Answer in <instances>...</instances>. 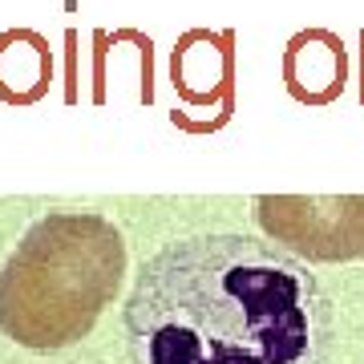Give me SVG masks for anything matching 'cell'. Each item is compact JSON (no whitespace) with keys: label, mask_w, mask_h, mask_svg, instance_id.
Wrapping results in <instances>:
<instances>
[{"label":"cell","mask_w":364,"mask_h":364,"mask_svg":"<svg viewBox=\"0 0 364 364\" xmlns=\"http://www.w3.org/2000/svg\"><path fill=\"white\" fill-rule=\"evenodd\" d=\"M284 85L299 105H332L348 85V53L332 28H304L284 45Z\"/></svg>","instance_id":"obj_4"},{"label":"cell","mask_w":364,"mask_h":364,"mask_svg":"<svg viewBox=\"0 0 364 364\" xmlns=\"http://www.w3.org/2000/svg\"><path fill=\"white\" fill-rule=\"evenodd\" d=\"M255 223L299 263L364 259V195H255Z\"/></svg>","instance_id":"obj_3"},{"label":"cell","mask_w":364,"mask_h":364,"mask_svg":"<svg viewBox=\"0 0 364 364\" xmlns=\"http://www.w3.org/2000/svg\"><path fill=\"white\" fill-rule=\"evenodd\" d=\"M126 243L97 210H49L0 267V336L28 352H61L93 332L117 299Z\"/></svg>","instance_id":"obj_2"},{"label":"cell","mask_w":364,"mask_h":364,"mask_svg":"<svg viewBox=\"0 0 364 364\" xmlns=\"http://www.w3.org/2000/svg\"><path fill=\"white\" fill-rule=\"evenodd\" d=\"M328 328L308 263L239 231L166 243L126 299L138 364H320Z\"/></svg>","instance_id":"obj_1"}]
</instances>
